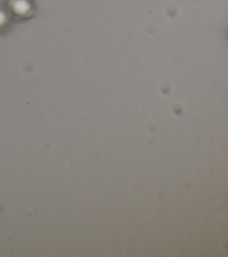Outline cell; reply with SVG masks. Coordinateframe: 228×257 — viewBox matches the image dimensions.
I'll use <instances>...</instances> for the list:
<instances>
[{
    "instance_id": "cell-1",
    "label": "cell",
    "mask_w": 228,
    "mask_h": 257,
    "mask_svg": "<svg viewBox=\"0 0 228 257\" xmlns=\"http://www.w3.org/2000/svg\"><path fill=\"white\" fill-rule=\"evenodd\" d=\"M7 10L18 19H28L34 14V5L31 0H8Z\"/></svg>"
},
{
    "instance_id": "cell-2",
    "label": "cell",
    "mask_w": 228,
    "mask_h": 257,
    "mask_svg": "<svg viewBox=\"0 0 228 257\" xmlns=\"http://www.w3.org/2000/svg\"><path fill=\"white\" fill-rule=\"evenodd\" d=\"M8 21H9V14L4 9L0 8V28L5 27Z\"/></svg>"
}]
</instances>
